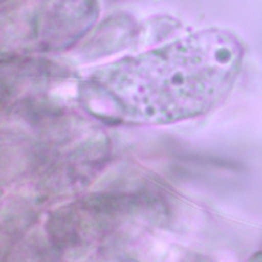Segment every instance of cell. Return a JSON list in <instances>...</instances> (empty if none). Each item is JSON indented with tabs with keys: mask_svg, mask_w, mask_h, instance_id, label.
<instances>
[{
	"mask_svg": "<svg viewBox=\"0 0 262 262\" xmlns=\"http://www.w3.org/2000/svg\"><path fill=\"white\" fill-rule=\"evenodd\" d=\"M244 48L228 31L210 28L131 61V96L148 119L173 122L206 114L239 73Z\"/></svg>",
	"mask_w": 262,
	"mask_h": 262,
	"instance_id": "cell-1",
	"label": "cell"
}]
</instances>
